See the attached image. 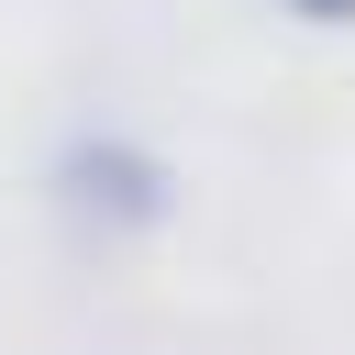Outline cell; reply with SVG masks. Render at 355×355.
<instances>
[{"label":"cell","mask_w":355,"mask_h":355,"mask_svg":"<svg viewBox=\"0 0 355 355\" xmlns=\"http://www.w3.org/2000/svg\"><path fill=\"white\" fill-rule=\"evenodd\" d=\"M277 11H300V22H355V0H277Z\"/></svg>","instance_id":"7a4b0ae2"},{"label":"cell","mask_w":355,"mask_h":355,"mask_svg":"<svg viewBox=\"0 0 355 355\" xmlns=\"http://www.w3.org/2000/svg\"><path fill=\"white\" fill-rule=\"evenodd\" d=\"M67 200H78V211H111V222H155V211H166V178H155V155H133V144H78V155H67Z\"/></svg>","instance_id":"6da1fadb"}]
</instances>
